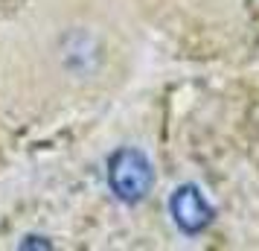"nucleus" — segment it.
I'll list each match as a JSON object with an SVG mask.
<instances>
[{"mask_svg":"<svg viewBox=\"0 0 259 251\" xmlns=\"http://www.w3.org/2000/svg\"><path fill=\"white\" fill-rule=\"evenodd\" d=\"M154 184V169L149 158L134 146H122L108 158V187L119 202L137 204L149 196Z\"/></svg>","mask_w":259,"mask_h":251,"instance_id":"f257e3e1","label":"nucleus"},{"mask_svg":"<svg viewBox=\"0 0 259 251\" xmlns=\"http://www.w3.org/2000/svg\"><path fill=\"white\" fill-rule=\"evenodd\" d=\"M169 210H172L175 225L184 234H201L212 222V204L204 199V193L195 184L178 187L172 193V199H169Z\"/></svg>","mask_w":259,"mask_h":251,"instance_id":"f03ea898","label":"nucleus"},{"mask_svg":"<svg viewBox=\"0 0 259 251\" xmlns=\"http://www.w3.org/2000/svg\"><path fill=\"white\" fill-rule=\"evenodd\" d=\"M32 242H21V248H50V242H41L38 237H29Z\"/></svg>","mask_w":259,"mask_h":251,"instance_id":"7ed1b4c3","label":"nucleus"}]
</instances>
